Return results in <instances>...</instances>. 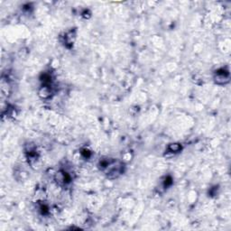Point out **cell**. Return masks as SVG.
Instances as JSON below:
<instances>
[{
	"label": "cell",
	"instance_id": "6da1fadb",
	"mask_svg": "<svg viewBox=\"0 0 231 231\" xmlns=\"http://www.w3.org/2000/svg\"><path fill=\"white\" fill-rule=\"evenodd\" d=\"M215 80H216V82L218 83V84H225L226 82H229V71H222V72L218 71L217 74H216Z\"/></svg>",
	"mask_w": 231,
	"mask_h": 231
},
{
	"label": "cell",
	"instance_id": "7a4b0ae2",
	"mask_svg": "<svg viewBox=\"0 0 231 231\" xmlns=\"http://www.w3.org/2000/svg\"><path fill=\"white\" fill-rule=\"evenodd\" d=\"M181 149V145L178 144V143H173V144H171L170 147H169V150H170L171 152H173V153H177Z\"/></svg>",
	"mask_w": 231,
	"mask_h": 231
}]
</instances>
